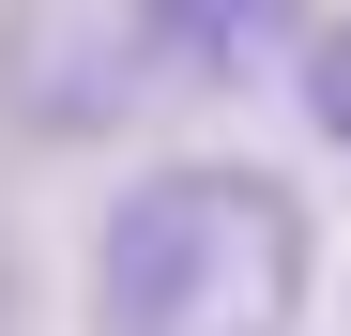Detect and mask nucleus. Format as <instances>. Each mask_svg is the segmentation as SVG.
<instances>
[{"instance_id": "f257e3e1", "label": "nucleus", "mask_w": 351, "mask_h": 336, "mask_svg": "<svg viewBox=\"0 0 351 336\" xmlns=\"http://www.w3.org/2000/svg\"><path fill=\"white\" fill-rule=\"evenodd\" d=\"M321 230L260 153H168L92 230V336H306Z\"/></svg>"}, {"instance_id": "f03ea898", "label": "nucleus", "mask_w": 351, "mask_h": 336, "mask_svg": "<svg viewBox=\"0 0 351 336\" xmlns=\"http://www.w3.org/2000/svg\"><path fill=\"white\" fill-rule=\"evenodd\" d=\"M123 46L153 77H199V92H260L321 46V0H123Z\"/></svg>"}, {"instance_id": "7ed1b4c3", "label": "nucleus", "mask_w": 351, "mask_h": 336, "mask_svg": "<svg viewBox=\"0 0 351 336\" xmlns=\"http://www.w3.org/2000/svg\"><path fill=\"white\" fill-rule=\"evenodd\" d=\"M290 77H306V123L351 153V0H336V16H321V46H306V62H290Z\"/></svg>"}, {"instance_id": "20e7f679", "label": "nucleus", "mask_w": 351, "mask_h": 336, "mask_svg": "<svg viewBox=\"0 0 351 336\" xmlns=\"http://www.w3.org/2000/svg\"><path fill=\"white\" fill-rule=\"evenodd\" d=\"M0 336H16V245H0Z\"/></svg>"}]
</instances>
